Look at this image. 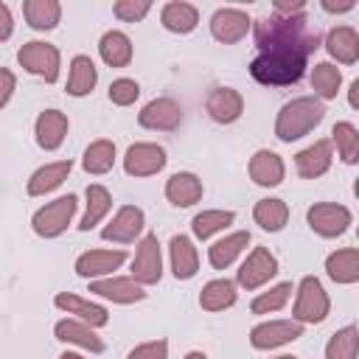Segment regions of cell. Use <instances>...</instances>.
I'll use <instances>...</instances> for the list:
<instances>
[{
    "instance_id": "cell-1",
    "label": "cell",
    "mask_w": 359,
    "mask_h": 359,
    "mask_svg": "<svg viewBox=\"0 0 359 359\" xmlns=\"http://www.w3.org/2000/svg\"><path fill=\"white\" fill-rule=\"evenodd\" d=\"M323 34L320 28L306 17V11L300 14H269L255 20V45L261 48V53H294V56H309L320 48Z\"/></svg>"
},
{
    "instance_id": "cell-2",
    "label": "cell",
    "mask_w": 359,
    "mask_h": 359,
    "mask_svg": "<svg viewBox=\"0 0 359 359\" xmlns=\"http://www.w3.org/2000/svg\"><path fill=\"white\" fill-rule=\"evenodd\" d=\"M323 118H325L323 101L314 95H300V98L280 107L278 121H275V135H278V140L292 143V140L309 135Z\"/></svg>"
},
{
    "instance_id": "cell-3",
    "label": "cell",
    "mask_w": 359,
    "mask_h": 359,
    "mask_svg": "<svg viewBox=\"0 0 359 359\" xmlns=\"http://www.w3.org/2000/svg\"><path fill=\"white\" fill-rule=\"evenodd\" d=\"M306 73V59L294 53H261L250 62V76L258 84H297Z\"/></svg>"
},
{
    "instance_id": "cell-4",
    "label": "cell",
    "mask_w": 359,
    "mask_h": 359,
    "mask_svg": "<svg viewBox=\"0 0 359 359\" xmlns=\"http://www.w3.org/2000/svg\"><path fill=\"white\" fill-rule=\"evenodd\" d=\"M76 205H79V199H76L73 194L48 202V205L39 208V210L34 213V219H31L34 233L42 236V238H56V236H62V233L67 230L73 213H76Z\"/></svg>"
},
{
    "instance_id": "cell-5",
    "label": "cell",
    "mask_w": 359,
    "mask_h": 359,
    "mask_svg": "<svg viewBox=\"0 0 359 359\" xmlns=\"http://www.w3.org/2000/svg\"><path fill=\"white\" fill-rule=\"evenodd\" d=\"M17 62H20L28 73L45 79L48 84H53V81L59 79V48L50 45V42H39V39L25 42V45L17 50Z\"/></svg>"
},
{
    "instance_id": "cell-6",
    "label": "cell",
    "mask_w": 359,
    "mask_h": 359,
    "mask_svg": "<svg viewBox=\"0 0 359 359\" xmlns=\"http://www.w3.org/2000/svg\"><path fill=\"white\" fill-rule=\"evenodd\" d=\"M331 300L323 289V283L314 275H306L297 286V300H294V320L297 323H323L328 317Z\"/></svg>"
},
{
    "instance_id": "cell-7",
    "label": "cell",
    "mask_w": 359,
    "mask_h": 359,
    "mask_svg": "<svg viewBox=\"0 0 359 359\" xmlns=\"http://www.w3.org/2000/svg\"><path fill=\"white\" fill-rule=\"evenodd\" d=\"M309 227L323 238H337L351 227V210L337 202H317L306 213Z\"/></svg>"
},
{
    "instance_id": "cell-8",
    "label": "cell",
    "mask_w": 359,
    "mask_h": 359,
    "mask_svg": "<svg viewBox=\"0 0 359 359\" xmlns=\"http://www.w3.org/2000/svg\"><path fill=\"white\" fill-rule=\"evenodd\" d=\"M163 278V258H160V241L154 233L143 236L132 261V280H137L140 286H151Z\"/></svg>"
},
{
    "instance_id": "cell-9",
    "label": "cell",
    "mask_w": 359,
    "mask_h": 359,
    "mask_svg": "<svg viewBox=\"0 0 359 359\" xmlns=\"http://www.w3.org/2000/svg\"><path fill=\"white\" fill-rule=\"evenodd\" d=\"M165 149L157 143H135L126 149L123 168L129 177H151L165 165Z\"/></svg>"
},
{
    "instance_id": "cell-10",
    "label": "cell",
    "mask_w": 359,
    "mask_h": 359,
    "mask_svg": "<svg viewBox=\"0 0 359 359\" xmlns=\"http://www.w3.org/2000/svg\"><path fill=\"white\" fill-rule=\"evenodd\" d=\"M303 337V325L297 320H272V323H261L250 331V342L258 351H269L278 345H286L292 339Z\"/></svg>"
},
{
    "instance_id": "cell-11",
    "label": "cell",
    "mask_w": 359,
    "mask_h": 359,
    "mask_svg": "<svg viewBox=\"0 0 359 359\" xmlns=\"http://www.w3.org/2000/svg\"><path fill=\"white\" fill-rule=\"evenodd\" d=\"M275 275H278V258L266 247H255L238 269V283L244 289H258Z\"/></svg>"
},
{
    "instance_id": "cell-12",
    "label": "cell",
    "mask_w": 359,
    "mask_h": 359,
    "mask_svg": "<svg viewBox=\"0 0 359 359\" xmlns=\"http://www.w3.org/2000/svg\"><path fill=\"white\" fill-rule=\"evenodd\" d=\"M137 123L143 129H160V132H171L182 123V109L174 98H154L149 101L140 115H137Z\"/></svg>"
},
{
    "instance_id": "cell-13",
    "label": "cell",
    "mask_w": 359,
    "mask_h": 359,
    "mask_svg": "<svg viewBox=\"0 0 359 359\" xmlns=\"http://www.w3.org/2000/svg\"><path fill=\"white\" fill-rule=\"evenodd\" d=\"M146 219H143V210L135 208V205H123L118 208V213L112 216V222L101 230V238L104 241H118V244H129L140 236Z\"/></svg>"
},
{
    "instance_id": "cell-14",
    "label": "cell",
    "mask_w": 359,
    "mask_h": 359,
    "mask_svg": "<svg viewBox=\"0 0 359 359\" xmlns=\"http://www.w3.org/2000/svg\"><path fill=\"white\" fill-rule=\"evenodd\" d=\"M247 31H250V17L241 8H219L210 17V34H213V39H219L224 45L244 39Z\"/></svg>"
},
{
    "instance_id": "cell-15",
    "label": "cell",
    "mask_w": 359,
    "mask_h": 359,
    "mask_svg": "<svg viewBox=\"0 0 359 359\" xmlns=\"http://www.w3.org/2000/svg\"><path fill=\"white\" fill-rule=\"evenodd\" d=\"M208 115L216 121V123H233L241 118L244 112V98L238 90L233 87H216L210 95H208V104H205Z\"/></svg>"
},
{
    "instance_id": "cell-16",
    "label": "cell",
    "mask_w": 359,
    "mask_h": 359,
    "mask_svg": "<svg viewBox=\"0 0 359 359\" xmlns=\"http://www.w3.org/2000/svg\"><path fill=\"white\" fill-rule=\"evenodd\" d=\"M331 140H314L309 149L297 151L294 157V168L303 180H314V177H323L328 168H331Z\"/></svg>"
},
{
    "instance_id": "cell-17",
    "label": "cell",
    "mask_w": 359,
    "mask_h": 359,
    "mask_svg": "<svg viewBox=\"0 0 359 359\" xmlns=\"http://www.w3.org/2000/svg\"><path fill=\"white\" fill-rule=\"evenodd\" d=\"M123 261H126V252L123 250H90V252H84V255L76 258V275H81V278L109 275Z\"/></svg>"
},
{
    "instance_id": "cell-18",
    "label": "cell",
    "mask_w": 359,
    "mask_h": 359,
    "mask_svg": "<svg viewBox=\"0 0 359 359\" xmlns=\"http://www.w3.org/2000/svg\"><path fill=\"white\" fill-rule=\"evenodd\" d=\"M53 303H56V309H62V311H67V314H76V317H79L81 323H87L90 328H101V325L109 323V314H107L104 306L90 303V300H84V297H79V294L62 292V294L53 297Z\"/></svg>"
},
{
    "instance_id": "cell-19",
    "label": "cell",
    "mask_w": 359,
    "mask_h": 359,
    "mask_svg": "<svg viewBox=\"0 0 359 359\" xmlns=\"http://www.w3.org/2000/svg\"><path fill=\"white\" fill-rule=\"evenodd\" d=\"M90 292L98 297H107L112 303H137L146 297L143 286L132 278H104V280H93Z\"/></svg>"
},
{
    "instance_id": "cell-20",
    "label": "cell",
    "mask_w": 359,
    "mask_h": 359,
    "mask_svg": "<svg viewBox=\"0 0 359 359\" xmlns=\"http://www.w3.org/2000/svg\"><path fill=\"white\" fill-rule=\"evenodd\" d=\"M34 132H36V143L45 151H53L62 146V140L67 135V115L59 109H45V112H39Z\"/></svg>"
},
{
    "instance_id": "cell-21",
    "label": "cell",
    "mask_w": 359,
    "mask_h": 359,
    "mask_svg": "<svg viewBox=\"0 0 359 359\" xmlns=\"http://www.w3.org/2000/svg\"><path fill=\"white\" fill-rule=\"evenodd\" d=\"M165 196L177 208H191V205H196L202 199V180L196 174H191V171H177L165 182Z\"/></svg>"
},
{
    "instance_id": "cell-22",
    "label": "cell",
    "mask_w": 359,
    "mask_h": 359,
    "mask_svg": "<svg viewBox=\"0 0 359 359\" xmlns=\"http://www.w3.org/2000/svg\"><path fill=\"white\" fill-rule=\"evenodd\" d=\"M325 50L342 62V65H353L359 59V34L351 25H337L328 31L325 36Z\"/></svg>"
},
{
    "instance_id": "cell-23",
    "label": "cell",
    "mask_w": 359,
    "mask_h": 359,
    "mask_svg": "<svg viewBox=\"0 0 359 359\" xmlns=\"http://www.w3.org/2000/svg\"><path fill=\"white\" fill-rule=\"evenodd\" d=\"M250 177L255 185H264V188H272V185H280L283 182V160L269 151V149H261L252 154L250 160Z\"/></svg>"
},
{
    "instance_id": "cell-24",
    "label": "cell",
    "mask_w": 359,
    "mask_h": 359,
    "mask_svg": "<svg viewBox=\"0 0 359 359\" xmlns=\"http://www.w3.org/2000/svg\"><path fill=\"white\" fill-rule=\"evenodd\" d=\"M168 250H171V272H174V278L177 280L194 278L196 269H199V255H196L194 241L188 236H174Z\"/></svg>"
},
{
    "instance_id": "cell-25",
    "label": "cell",
    "mask_w": 359,
    "mask_h": 359,
    "mask_svg": "<svg viewBox=\"0 0 359 359\" xmlns=\"http://www.w3.org/2000/svg\"><path fill=\"white\" fill-rule=\"evenodd\" d=\"M53 334H56V339L73 342V345L87 348V351H93V353H101V351H104L101 337H98L87 323H81V320H59L56 328H53Z\"/></svg>"
},
{
    "instance_id": "cell-26",
    "label": "cell",
    "mask_w": 359,
    "mask_h": 359,
    "mask_svg": "<svg viewBox=\"0 0 359 359\" xmlns=\"http://www.w3.org/2000/svg\"><path fill=\"white\" fill-rule=\"evenodd\" d=\"M70 168H73L70 160H56V163H48V165H42V168H36V171L31 174V180H28V194H31V196H42V194L59 188V185L67 180Z\"/></svg>"
},
{
    "instance_id": "cell-27",
    "label": "cell",
    "mask_w": 359,
    "mask_h": 359,
    "mask_svg": "<svg viewBox=\"0 0 359 359\" xmlns=\"http://www.w3.org/2000/svg\"><path fill=\"white\" fill-rule=\"evenodd\" d=\"M325 272L337 283H356L359 280V250L345 247V250L331 252L325 261Z\"/></svg>"
},
{
    "instance_id": "cell-28",
    "label": "cell",
    "mask_w": 359,
    "mask_h": 359,
    "mask_svg": "<svg viewBox=\"0 0 359 359\" xmlns=\"http://www.w3.org/2000/svg\"><path fill=\"white\" fill-rule=\"evenodd\" d=\"M98 53L109 67H126L132 62V39L123 31H107L98 42Z\"/></svg>"
},
{
    "instance_id": "cell-29",
    "label": "cell",
    "mask_w": 359,
    "mask_h": 359,
    "mask_svg": "<svg viewBox=\"0 0 359 359\" xmlns=\"http://www.w3.org/2000/svg\"><path fill=\"white\" fill-rule=\"evenodd\" d=\"M22 14L28 20L31 28L36 31H50L59 25L62 17V6L56 0H25L22 3Z\"/></svg>"
},
{
    "instance_id": "cell-30",
    "label": "cell",
    "mask_w": 359,
    "mask_h": 359,
    "mask_svg": "<svg viewBox=\"0 0 359 359\" xmlns=\"http://www.w3.org/2000/svg\"><path fill=\"white\" fill-rule=\"evenodd\" d=\"M160 20H163V25H165L168 31H174V34H188V31L196 28L199 11H196V6H191V3L174 0V3H165V6H163Z\"/></svg>"
},
{
    "instance_id": "cell-31",
    "label": "cell",
    "mask_w": 359,
    "mask_h": 359,
    "mask_svg": "<svg viewBox=\"0 0 359 359\" xmlns=\"http://www.w3.org/2000/svg\"><path fill=\"white\" fill-rule=\"evenodd\" d=\"M95 81H98V70H95L93 59L90 56H81V53L73 56V62H70V79H67V93L76 95V98H81V95L93 93Z\"/></svg>"
},
{
    "instance_id": "cell-32",
    "label": "cell",
    "mask_w": 359,
    "mask_h": 359,
    "mask_svg": "<svg viewBox=\"0 0 359 359\" xmlns=\"http://www.w3.org/2000/svg\"><path fill=\"white\" fill-rule=\"evenodd\" d=\"M250 244V233L247 230H238V233H230L224 236L222 241H216L210 250H208V258H210V266L213 269H224L236 261V255H241V250Z\"/></svg>"
},
{
    "instance_id": "cell-33",
    "label": "cell",
    "mask_w": 359,
    "mask_h": 359,
    "mask_svg": "<svg viewBox=\"0 0 359 359\" xmlns=\"http://www.w3.org/2000/svg\"><path fill=\"white\" fill-rule=\"evenodd\" d=\"M236 303V283L227 280V278H219V280H210L205 283V289L199 292V306L205 311H224Z\"/></svg>"
},
{
    "instance_id": "cell-34",
    "label": "cell",
    "mask_w": 359,
    "mask_h": 359,
    "mask_svg": "<svg viewBox=\"0 0 359 359\" xmlns=\"http://www.w3.org/2000/svg\"><path fill=\"white\" fill-rule=\"evenodd\" d=\"M252 219H255V224H261L264 230L278 233V230H283L286 222H289V208H286L283 199H261V202H255V208H252Z\"/></svg>"
},
{
    "instance_id": "cell-35",
    "label": "cell",
    "mask_w": 359,
    "mask_h": 359,
    "mask_svg": "<svg viewBox=\"0 0 359 359\" xmlns=\"http://www.w3.org/2000/svg\"><path fill=\"white\" fill-rule=\"evenodd\" d=\"M115 163V143L112 140H93L87 149H84V157H81V165L87 174H107Z\"/></svg>"
},
{
    "instance_id": "cell-36",
    "label": "cell",
    "mask_w": 359,
    "mask_h": 359,
    "mask_svg": "<svg viewBox=\"0 0 359 359\" xmlns=\"http://www.w3.org/2000/svg\"><path fill=\"white\" fill-rule=\"evenodd\" d=\"M109 208H112L109 191H107L104 185H90V188H87V210H84V216H81V222H79V230H93V227L107 216Z\"/></svg>"
},
{
    "instance_id": "cell-37",
    "label": "cell",
    "mask_w": 359,
    "mask_h": 359,
    "mask_svg": "<svg viewBox=\"0 0 359 359\" xmlns=\"http://www.w3.org/2000/svg\"><path fill=\"white\" fill-rule=\"evenodd\" d=\"M356 353H359V331H356V325L339 328L325 345V359H356Z\"/></svg>"
},
{
    "instance_id": "cell-38",
    "label": "cell",
    "mask_w": 359,
    "mask_h": 359,
    "mask_svg": "<svg viewBox=\"0 0 359 359\" xmlns=\"http://www.w3.org/2000/svg\"><path fill=\"white\" fill-rule=\"evenodd\" d=\"M339 84H342L339 67H334L331 62L314 65V70H311V87H314V93H317L320 98H325V101H328V98H337Z\"/></svg>"
},
{
    "instance_id": "cell-39",
    "label": "cell",
    "mask_w": 359,
    "mask_h": 359,
    "mask_svg": "<svg viewBox=\"0 0 359 359\" xmlns=\"http://www.w3.org/2000/svg\"><path fill=\"white\" fill-rule=\"evenodd\" d=\"M233 210H202V213H196L194 216V222H191V230H194V236L196 238H210L213 233H219V230H224L227 224H233Z\"/></svg>"
},
{
    "instance_id": "cell-40",
    "label": "cell",
    "mask_w": 359,
    "mask_h": 359,
    "mask_svg": "<svg viewBox=\"0 0 359 359\" xmlns=\"http://www.w3.org/2000/svg\"><path fill=\"white\" fill-rule=\"evenodd\" d=\"M331 137H334V143L339 149V157L353 165L359 160V132H356V126L348 123V121H339V123H334Z\"/></svg>"
},
{
    "instance_id": "cell-41",
    "label": "cell",
    "mask_w": 359,
    "mask_h": 359,
    "mask_svg": "<svg viewBox=\"0 0 359 359\" xmlns=\"http://www.w3.org/2000/svg\"><path fill=\"white\" fill-rule=\"evenodd\" d=\"M289 294H292V283L283 280V283L272 286L269 292L258 294V297L252 300L250 309H252V314H269V311H278V309H283V303L289 300Z\"/></svg>"
},
{
    "instance_id": "cell-42",
    "label": "cell",
    "mask_w": 359,
    "mask_h": 359,
    "mask_svg": "<svg viewBox=\"0 0 359 359\" xmlns=\"http://www.w3.org/2000/svg\"><path fill=\"white\" fill-rule=\"evenodd\" d=\"M137 95H140V87H137L135 79H115V81L109 84V101L118 104V107H129V104H135Z\"/></svg>"
},
{
    "instance_id": "cell-43",
    "label": "cell",
    "mask_w": 359,
    "mask_h": 359,
    "mask_svg": "<svg viewBox=\"0 0 359 359\" xmlns=\"http://www.w3.org/2000/svg\"><path fill=\"white\" fill-rule=\"evenodd\" d=\"M151 3L149 0H118L115 3V17L123 20V22H137L149 14Z\"/></svg>"
},
{
    "instance_id": "cell-44",
    "label": "cell",
    "mask_w": 359,
    "mask_h": 359,
    "mask_svg": "<svg viewBox=\"0 0 359 359\" xmlns=\"http://www.w3.org/2000/svg\"><path fill=\"white\" fill-rule=\"evenodd\" d=\"M126 359H168V342H165V339L143 342V345H137Z\"/></svg>"
},
{
    "instance_id": "cell-45",
    "label": "cell",
    "mask_w": 359,
    "mask_h": 359,
    "mask_svg": "<svg viewBox=\"0 0 359 359\" xmlns=\"http://www.w3.org/2000/svg\"><path fill=\"white\" fill-rule=\"evenodd\" d=\"M14 84H17L14 73H11L8 67H0V109L8 104V98H11V93H14Z\"/></svg>"
},
{
    "instance_id": "cell-46",
    "label": "cell",
    "mask_w": 359,
    "mask_h": 359,
    "mask_svg": "<svg viewBox=\"0 0 359 359\" xmlns=\"http://www.w3.org/2000/svg\"><path fill=\"white\" fill-rule=\"evenodd\" d=\"M300 11H306V3L303 0H275L272 3V14H280V17L300 14Z\"/></svg>"
},
{
    "instance_id": "cell-47",
    "label": "cell",
    "mask_w": 359,
    "mask_h": 359,
    "mask_svg": "<svg viewBox=\"0 0 359 359\" xmlns=\"http://www.w3.org/2000/svg\"><path fill=\"white\" fill-rule=\"evenodd\" d=\"M14 31V20H11V11L6 3H0V42H6Z\"/></svg>"
},
{
    "instance_id": "cell-48",
    "label": "cell",
    "mask_w": 359,
    "mask_h": 359,
    "mask_svg": "<svg viewBox=\"0 0 359 359\" xmlns=\"http://www.w3.org/2000/svg\"><path fill=\"white\" fill-rule=\"evenodd\" d=\"M323 8L331 11V14H342V11L353 8V0H323Z\"/></svg>"
},
{
    "instance_id": "cell-49",
    "label": "cell",
    "mask_w": 359,
    "mask_h": 359,
    "mask_svg": "<svg viewBox=\"0 0 359 359\" xmlns=\"http://www.w3.org/2000/svg\"><path fill=\"white\" fill-rule=\"evenodd\" d=\"M348 101H351V107H353V109L359 107V79H356V81H351V93H348Z\"/></svg>"
},
{
    "instance_id": "cell-50",
    "label": "cell",
    "mask_w": 359,
    "mask_h": 359,
    "mask_svg": "<svg viewBox=\"0 0 359 359\" xmlns=\"http://www.w3.org/2000/svg\"><path fill=\"white\" fill-rule=\"evenodd\" d=\"M59 359H84V356H79V353H73V351H65Z\"/></svg>"
},
{
    "instance_id": "cell-51",
    "label": "cell",
    "mask_w": 359,
    "mask_h": 359,
    "mask_svg": "<svg viewBox=\"0 0 359 359\" xmlns=\"http://www.w3.org/2000/svg\"><path fill=\"white\" fill-rule=\"evenodd\" d=\"M185 359H208V356H205V353H202V351H191V353H188V356H185Z\"/></svg>"
},
{
    "instance_id": "cell-52",
    "label": "cell",
    "mask_w": 359,
    "mask_h": 359,
    "mask_svg": "<svg viewBox=\"0 0 359 359\" xmlns=\"http://www.w3.org/2000/svg\"><path fill=\"white\" fill-rule=\"evenodd\" d=\"M278 359H297V356H278Z\"/></svg>"
}]
</instances>
